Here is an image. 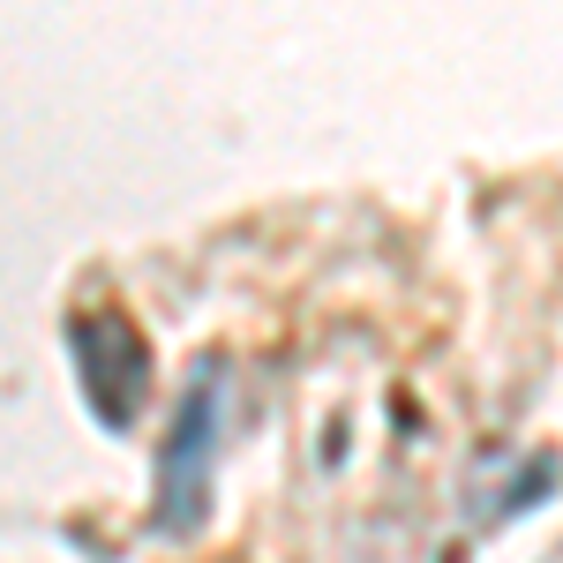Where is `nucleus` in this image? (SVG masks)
<instances>
[{
    "mask_svg": "<svg viewBox=\"0 0 563 563\" xmlns=\"http://www.w3.org/2000/svg\"><path fill=\"white\" fill-rule=\"evenodd\" d=\"M203 459H211V376L196 390V406H188V421L174 435V459H166V526L180 511V488H188V519H196V488H203Z\"/></svg>",
    "mask_w": 563,
    "mask_h": 563,
    "instance_id": "obj_1",
    "label": "nucleus"
}]
</instances>
